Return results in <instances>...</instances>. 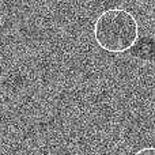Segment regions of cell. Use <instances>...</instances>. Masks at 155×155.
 I'll return each instance as SVG.
<instances>
[{
	"label": "cell",
	"mask_w": 155,
	"mask_h": 155,
	"mask_svg": "<svg viewBox=\"0 0 155 155\" xmlns=\"http://www.w3.org/2000/svg\"><path fill=\"white\" fill-rule=\"evenodd\" d=\"M94 38L97 45L105 52L124 53L136 44L139 23L129 11L110 8L95 19Z\"/></svg>",
	"instance_id": "6da1fadb"
},
{
	"label": "cell",
	"mask_w": 155,
	"mask_h": 155,
	"mask_svg": "<svg viewBox=\"0 0 155 155\" xmlns=\"http://www.w3.org/2000/svg\"><path fill=\"white\" fill-rule=\"evenodd\" d=\"M134 155H155V147H144L136 151Z\"/></svg>",
	"instance_id": "7a4b0ae2"
}]
</instances>
